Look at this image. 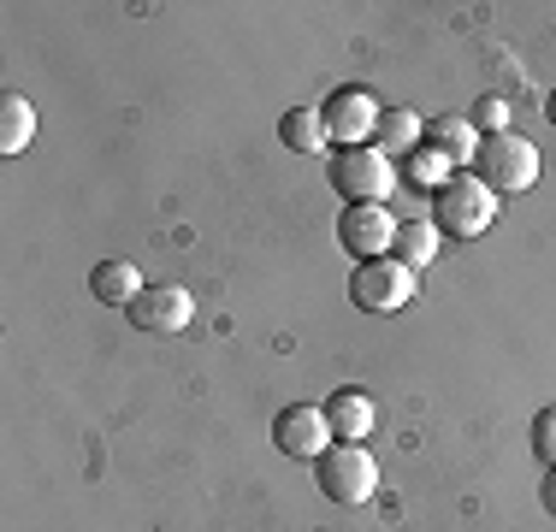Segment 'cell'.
Here are the masks:
<instances>
[{
    "label": "cell",
    "mask_w": 556,
    "mask_h": 532,
    "mask_svg": "<svg viewBox=\"0 0 556 532\" xmlns=\"http://www.w3.org/2000/svg\"><path fill=\"white\" fill-rule=\"evenodd\" d=\"M332 190L343 195V207H386L396 195V166L379 149H343L326 166Z\"/></svg>",
    "instance_id": "cell-1"
},
{
    "label": "cell",
    "mask_w": 556,
    "mask_h": 532,
    "mask_svg": "<svg viewBox=\"0 0 556 532\" xmlns=\"http://www.w3.org/2000/svg\"><path fill=\"white\" fill-rule=\"evenodd\" d=\"M492 219H497V195L485 190L480 172H450V183L432 202V225L444 237H480V231H492Z\"/></svg>",
    "instance_id": "cell-2"
},
{
    "label": "cell",
    "mask_w": 556,
    "mask_h": 532,
    "mask_svg": "<svg viewBox=\"0 0 556 532\" xmlns=\"http://www.w3.org/2000/svg\"><path fill=\"white\" fill-rule=\"evenodd\" d=\"M480 178L492 195H527L539 183V172H545V160L527 137H515V130H503V137H480Z\"/></svg>",
    "instance_id": "cell-3"
},
{
    "label": "cell",
    "mask_w": 556,
    "mask_h": 532,
    "mask_svg": "<svg viewBox=\"0 0 556 532\" xmlns=\"http://www.w3.org/2000/svg\"><path fill=\"white\" fill-rule=\"evenodd\" d=\"M420 290H415V266H403L396 255H379V261H362L350 278V302L367 314H396L408 308Z\"/></svg>",
    "instance_id": "cell-4"
},
{
    "label": "cell",
    "mask_w": 556,
    "mask_h": 532,
    "mask_svg": "<svg viewBox=\"0 0 556 532\" xmlns=\"http://www.w3.org/2000/svg\"><path fill=\"white\" fill-rule=\"evenodd\" d=\"M314 468H320V491L332 503H343V509H355V503H367L379 491V461L367 456V444H332Z\"/></svg>",
    "instance_id": "cell-5"
},
{
    "label": "cell",
    "mask_w": 556,
    "mask_h": 532,
    "mask_svg": "<svg viewBox=\"0 0 556 532\" xmlns=\"http://www.w3.org/2000/svg\"><path fill=\"white\" fill-rule=\"evenodd\" d=\"M273 444L296 461H320L332 449V426H326V408L314 403H290L273 415Z\"/></svg>",
    "instance_id": "cell-6"
},
{
    "label": "cell",
    "mask_w": 556,
    "mask_h": 532,
    "mask_svg": "<svg viewBox=\"0 0 556 532\" xmlns=\"http://www.w3.org/2000/svg\"><path fill=\"white\" fill-rule=\"evenodd\" d=\"M326 113V130H332V142L343 149H367V137H379V118H386V106L374 101V89H338L332 101L320 106Z\"/></svg>",
    "instance_id": "cell-7"
},
{
    "label": "cell",
    "mask_w": 556,
    "mask_h": 532,
    "mask_svg": "<svg viewBox=\"0 0 556 532\" xmlns=\"http://www.w3.org/2000/svg\"><path fill=\"white\" fill-rule=\"evenodd\" d=\"M125 314H130V326L149 331V338H178V331L195 319V296L178 290V284H154V290H142Z\"/></svg>",
    "instance_id": "cell-8"
},
{
    "label": "cell",
    "mask_w": 556,
    "mask_h": 532,
    "mask_svg": "<svg viewBox=\"0 0 556 532\" xmlns=\"http://www.w3.org/2000/svg\"><path fill=\"white\" fill-rule=\"evenodd\" d=\"M338 243L350 249L355 261H379V255H391V243H396V219H391V207H343V213H338Z\"/></svg>",
    "instance_id": "cell-9"
},
{
    "label": "cell",
    "mask_w": 556,
    "mask_h": 532,
    "mask_svg": "<svg viewBox=\"0 0 556 532\" xmlns=\"http://www.w3.org/2000/svg\"><path fill=\"white\" fill-rule=\"evenodd\" d=\"M374 403H367V391H355V384H343V391L326 396V426H332L338 444H362L367 432H374Z\"/></svg>",
    "instance_id": "cell-10"
},
{
    "label": "cell",
    "mask_w": 556,
    "mask_h": 532,
    "mask_svg": "<svg viewBox=\"0 0 556 532\" xmlns=\"http://www.w3.org/2000/svg\"><path fill=\"white\" fill-rule=\"evenodd\" d=\"M427 149H439L450 166H468V160H480V130H473V118H462V113L427 118Z\"/></svg>",
    "instance_id": "cell-11"
},
{
    "label": "cell",
    "mask_w": 556,
    "mask_h": 532,
    "mask_svg": "<svg viewBox=\"0 0 556 532\" xmlns=\"http://www.w3.org/2000/svg\"><path fill=\"white\" fill-rule=\"evenodd\" d=\"M278 142H285L290 154H326V149H332L326 113H320V106H290V113L278 118Z\"/></svg>",
    "instance_id": "cell-12"
},
{
    "label": "cell",
    "mask_w": 556,
    "mask_h": 532,
    "mask_svg": "<svg viewBox=\"0 0 556 532\" xmlns=\"http://www.w3.org/2000/svg\"><path fill=\"white\" fill-rule=\"evenodd\" d=\"M420 142H427V125H420V113L415 106H386V118H379V137H374V149L386 154V160H396V154H415Z\"/></svg>",
    "instance_id": "cell-13"
},
{
    "label": "cell",
    "mask_w": 556,
    "mask_h": 532,
    "mask_svg": "<svg viewBox=\"0 0 556 532\" xmlns=\"http://www.w3.org/2000/svg\"><path fill=\"white\" fill-rule=\"evenodd\" d=\"M89 290H96V302H108V308H130L149 284H142V273L130 261H101L96 273H89Z\"/></svg>",
    "instance_id": "cell-14"
},
{
    "label": "cell",
    "mask_w": 556,
    "mask_h": 532,
    "mask_svg": "<svg viewBox=\"0 0 556 532\" xmlns=\"http://www.w3.org/2000/svg\"><path fill=\"white\" fill-rule=\"evenodd\" d=\"M439 225H432V219H403V225H396V243H391V255L396 261H403V266H415V273H420V266H427L432 255H439Z\"/></svg>",
    "instance_id": "cell-15"
},
{
    "label": "cell",
    "mask_w": 556,
    "mask_h": 532,
    "mask_svg": "<svg viewBox=\"0 0 556 532\" xmlns=\"http://www.w3.org/2000/svg\"><path fill=\"white\" fill-rule=\"evenodd\" d=\"M36 142V106L24 96L0 101V154H24Z\"/></svg>",
    "instance_id": "cell-16"
},
{
    "label": "cell",
    "mask_w": 556,
    "mask_h": 532,
    "mask_svg": "<svg viewBox=\"0 0 556 532\" xmlns=\"http://www.w3.org/2000/svg\"><path fill=\"white\" fill-rule=\"evenodd\" d=\"M403 178L415 183V190H432V195H439L444 183H450V160H444L439 149H427V142H420V149L403 160Z\"/></svg>",
    "instance_id": "cell-17"
},
{
    "label": "cell",
    "mask_w": 556,
    "mask_h": 532,
    "mask_svg": "<svg viewBox=\"0 0 556 532\" xmlns=\"http://www.w3.org/2000/svg\"><path fill=\"white\" fill-rule=\"evenodd\" d=\"M473 130H485V137H503V130H509V101H503V96H485L480 106H473Z\"/></svg>",
    "instance_id": "cell-18"
},
{
    "label": "cell",
    "mask_w": 556,
    "mask_h": 532,
    "mask_svg": "<svg viewBox=\"0 0 556 532\" xmlns=\"http://www.w3.org/2000/svg\"><path fill=\"white\" fill-rule=\"evenodd\" d=\"M533 449H539V461H545V468H556V403L539 408V420H533Z\"/></svg>",
    "instance_id": "cell-19"
},
{
    "label": "cell",
    "mask_w": 556,
    "mask_h": 532,
    "mask_svg": "<svg viewBox=\"0 0 556 532\" xmlns=\"http://www.w3.org/2000/svg\"><path fill=\"white\" fill-rule=\"evenodd\" d=\"M539 497H545V509L556 515V468H545V491H539Z\"/></svg>",
    "instance_id": "cell-20"
},
{
    "label": "cell",
    "mask_w": 556,
    "mask_h": 532,
    "mask_svg": "<svg viewBox=\"0 0 556 532\" xmlns=\"http://www.w3.org/2000/svg\"><path fill=\"white\" fill-rule=\"evenodd\" d=\"M545 113H551V125H556V89H551V101H545Z\"/></svg>",
    "instance_id": "cell-21"
}]
</instances>
